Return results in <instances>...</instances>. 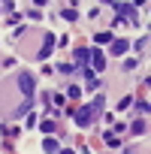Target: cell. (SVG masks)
I'll return each mask as SVG.
<instances>
[{"instance_id":"obj_3","label":"cell","mask_w":151,"mask_h":154,"mask_svg":"<svg viewBox=\"0 0 151 154\" xmlns=\"http://www.w3.org/2000/svg\"><path fill=\"white\" fill-rule=\"evenodd\" d=\"M51 45H54V36H51V33H45V42H42V48H39V54H36V57H39V60H45V57L51 54Z\"/></svg>"},{"instance_id":"obj_6","label":"cell","mask_w":151,"mask_h":154,"mask_svg":"<svg viewBox=\"0 0 151 154\" xmlns=\"http://www.w3.org/2000/svg\"><path fill=\"white\" fill-rule=\"evenodd\" d=\"M30 106H33V100H21V106H15V112H12V115H15V118H24V115L30 112Z\"/></svg>"},{"instance_id":"obj_14","label":"cell","mask_w":151,"mask_h":154,"mask_svg":"<svg viewBox=\"0 0 151 154\" xmlns=\"http://www.w3.org/2000/svg\"><path fill=\"white\" fill-rule=\"evenodd\" d=\"M106 3H109V6H118V3H121V0H106Z\"/></svg>"},{"instance_id":"obj_12","label":"cell","mask_w":151,"mask_h":154,"mask_svg":"<svg viewBox=\"0 0 151 154\" xmlns=\"http://www.w3.org/2000/svg\"><path fill=\"white\" fill-rule=\"evenodd\" d=\"M39 130H42V133H54V121H42Z\"/></svg>"},{"instance_id":"obj_5","label":"cell","mask_w":151,"mask_h":154,"mask_svg":"<svg viewBox=\"0 0 151 154\" xmlns=\"http://www.w3.org/2000/svg\"><path fill=\"white\" fill-rule=\"evenodd\" d=\"M130 48V42L127 39H112V54H124Z\"/></svg>"},{"instance_id":"obj_1","label":"cell","mask_w":151,"mask_h":154,"mask_svg":"<svg viewBox=\"0 0 151 154\" xmlns=\"http://www.w3.org/2000/svg\"><path fill=\"white\" fill-rule=\"evenodd\" d=\"M100 112H103V97H97L94 103H88V106H82L79 112H76V124H79V127H88L91 121H97Z\"/></svg>"},{"instance_id":"obj_9","label":"cell","mask_w":151,"mask_h":154,"mask_svg":"<svg viewBox=\"0 0 151 154\" xmlns=\"http://www.w3.org/2000/svg\"><path fill=\"white\" fill-rule=\"evenodd\" d=\"M130 130H133V133H136V136H142V133H145V121H136V124H133V127H130Z\"/></svg>"},{"instance_id":"obj_10","label":"cell","mask_w":151,"mask_h":154,"mask_svg":"<svg viewBox=\"0 0 151 154\" xmlns=\"http://www.w3.org/2000/svg\"><path fill=\"white\" fill-rule=\"evenodd\" d=\"M42 151H57V142H54V139H45V142H42Z\"/></svg>"},{"instance_id":"obj_13","label":"cell","mask_w":151,"mask_h":154,"mask_svg":"<svg viewBox=\"0 0 151 154\" xmlns=\"http://www.w3.org/2000/svg\"><path fill=\"white\" fill-rule=\"evenodd\" d=\"M60 15H63V18H66V21H76V9H63V12H60Z\"/></svg>"},{"instance_id":"obj_8","label":"cell","mask_w":151,"mask_h":154,"mask_svg":"<svg viewBox=\"0 0 151 154\" xmlns=\"http://www.w3.org/2000/svg\"><path fill=\"white\" fill-rule=\"evenodd\" d=\"M112 39H115V36H112L109 30H103V33H97V42H112Z\"/></svg>"},{"instance_id":"obj_4","label":"cell","mask_w":151,"mask_h":154,"mask_svg":"<svg viewBox=\"0 0 151 154\" xmlns=\"http://www.w3.org/2000/svg\"><path fill=\"white\" fill-rule=\"evenodd\" d=\"M91 63H94V69H103L106 66V57H103L100 48H91Z\"/></svg>"},{"instance_id":"obj_7","label":"cell","mask_w":151,"mask_h":154,"mask_svg":"<svg viewBox=\"0 0 151 154\" xmlns=\"http://www.w3.org/2000/svg\"><path fill=\"white\" fill-rule=\"evenodd\" d=\"M88 60H91V51H88V48H79V51H76V63H79V66H85Z\"/></svg>"},{"instance_id":"obj_15","label":"cell","mask_w":151,"mask_h":154,"mask_svg":"<svg viewBox=\"0 0 151 154\" xmlns=\"http://www.w3.org/2000/svg\"><path fill=\"white\" fill-rule=\"evenodd\" d=\"M60 154H76V151H69V148H66V151H60Z\"/></svg>"},{"instance_id":"obj_11","label":"cell","mask_w":151,"mask_h":154,"mask_svg":"<svg viewBox=\"0 0 151 154\" xmlns=\"http://www.w3.org/2000/svg\"><path fill=\"white\" fill-rule=\"evenodd\" d=\"M57 69H60V72H63V75H69V72H76V66H72V63H60V66H57Z\"/></svg>"},{"instance_id":"obj_2","label":"cell","mask_w":151,"mask_h":154,"mask_svg":"<svg viewBox=\"0 0 151 154\" xmlns=\"http://www.w3.org/2000/svg\"><path fill=\"white\" fill-rule=\"evenodd\" d=\"M18 88H21L24 100H33V91H36V82H33V75H30V72H21V75H18Z\"/></svg>"}]
</instances>
